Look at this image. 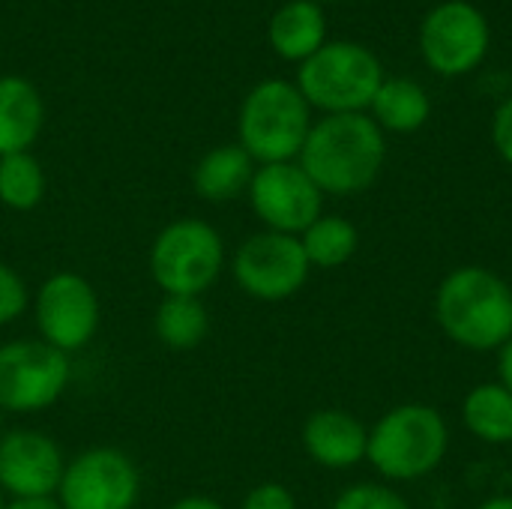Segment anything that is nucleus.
Instances as JSON below:
<instances>
[{"label": "nucleus", "mask_w": 512, "mask_h": 509, "mask_svg": "<svg viewBox=\"0 0 512 509\" xmlns=\"http://www.w3.org/2000/svg\"><path fill=\"white\" fill-rule=\"evenodd\" d=\"M246 198L261 228L276 234L300 237L324 213V192L312 183L300 162L258 165Z\"/></svg>", "instance_id": "12"}, {"label": "nucleus", "mask_w": 512, "mask_h": 509, "mask_svg": "<svg viewBox=\"0 0 512 509\" xmlns=\"http://www.w3.org/2000/svg\"><path fill=\"white\" fill-rule=\"evenodd\" d=\"M36 339L72 357L93 345L102 324V303L93 282L81 273L60 270L39 282L30 300Z\"/></svg>", "instance_id": "8"}, {"label": "nucleus", "mask_w": 512, "mask_h": 509, "mask_svg": "<svg viewBox=\"0 0 512 509\" xmlns=\"http://www.w3.org/2000/svg\"><path fill=\"white\" fill-rule=\"evenodd\" d=\"M303 252L312 270H339L360 249V231L351 219L339 213H321L303 234Z\"/></svg>", "instance_id": "21"}, {"label": "nucleus", "mask_w": 512, "mask_h": 509, "mask_svg": "<svg viewBox=\"0 0 512 509\" xmlns=\"http://www.w3.org/2000/svg\"><path fill=\"white\" fill-rule=\"evenodd\" d=\"M153 333L168 351H195L210 336V312L201 297H162L153 312Z\"/></svg>", "instance_id": "20"}, {"label": "nucleus", "mask_w": 512, "mask_h": 509, "mask_svg": "<svg viewBox=\"0 0 512 509\" xmlns=\"http://www.w3.org/2000/svg\"><path fill=\"white\" fill-rule=\"evenodd\" d=\"M417 48L435 75L462 78L480 69L489 57L492 24L471 0H444L423 15Z\"/></svg>", "instance_id": "10"}, {"label": "nucleus", "mask_w": 512, "mask_h": 509, "mask_svg": "<svg viewBox=\"0 0 512 509\" xmlns=\"http://www.w3.org/2000/svg\"><path fill=\"white\" fill-rule=\"evenodd\" d=\"M240 509H300V507H297V495H294L285 483L264 480V483L252 486V489L243 495Z\"/></svg>", "instance_id": "25"}, {"label": "nucleus", "mask_w": 512, "mask_h": 509, "mask_svg": "<svg viewBox=\"0 0 512 509\" xmlns=\"http://www.w3.org/2000/svg\"><path fill=\"white\" fill-rule=\"evenodd\" d=\"M474 509H512V495H492V498H483Z\"/></svg>", "instance_id": "30"}, {"label": "nucleus", "mask_w": 512, "mask_h": 509, "mask_svg": "<svg viewBox=\"0 0 512 509\" xmlns=\"http://www.w3.org/2000/svg\"><path fill=\"white\" fill-rule=\"evenodd\" d=\"M384 135L420 132L432 117V96L426 87L405 75H387L366 111Z\"/></svg>", "instance_id": "17"}, {"label": "nucleus", "mask_w": 512, "mask_h": 509, "mask_svg": "<svg viewBox=\"0 0 512 509\" xmlns=\"http://www.w3.org/2000/svg\"><path fill=\"white\" fill-rule=\"evenodd\" d=\"M378 54L360 42H324L309 60L300 63L297 90L324 114H366L378 87L384 84Z\"/></svg>", "instance_id": "6"}, {"label": "nucleus", "mask_w": 512, "mask_h": 509, "mask_svg": "<svg viewBox=\"0 0 512 509\" xmlns=\"http://www.w3.org/2000/svg\"><path fill=\"white\" fill-rule=\"evenodd\" d=\"M327 42V18L315 0H291L270 18V45L279 57L303 63Z\"/></svg>", "instance_id": "18"}, {"label": "nucleus", "mask_w": 512, "mask_h": 509, "mask_svg": "<svg viewBox=\"0 0 512 509\" xmlns=\"http://www.w3.org/2000/svg\"><path fill=\"white\" fill-rule=\"evenodd\" d=\"M6 507V495H3V492H0V509Z\"/></svg>", "instance_id": "31"}, {"label": "nucleus", "mask_w": 512, "mask_h": 509, "mask_svg": "<svg viewBox=\"0 0 512 509\" xmlns=\"http://www.w3.org/2000/svg\"><path fill=\"white\" fill-rule=\"evenodd\" d=\"M228 273L249 300L285 303L306 288L312 267L300 237L261 228L231 252Z\"/></svg>", "instance_id": "9"}, {"label": "nucleus", "mask_w": 512, "mask_h": 509, "mask_svg": "<svg viewBox=\"0 0 512 509\" xmlns=\"http://www.w3.org/2000/svg\"><path fill=\"white\" fill-rule=\"evenodd\" d=\"M330 509H414L411 501L390 483H354L345 486Z\"/></svg>", "instance_id": "23"}, {"label": "nucleus", "mask_w": 512, "mask_h": 509, "mask_svg": "<svg viewBox=\"0 0 512 509\" xmlns=\"http://www.w3.org/2000/svg\"><path fill=\"white\" fill-rule=\"evenodd\" d=\"M324 198H354L372 189L387 162V135L369 114H324L297 156Z\"/></svg>", "instance_id": "1"}, {"label": "nucleus", "mask_w": 512, "mask_h": 509, "mask_svg": "<svg viewBox=\"0 0 512 509\" xmlns=\"http://www.w3.org/2000/svg\"><path fill=\"white\" fill-rule=\"evenodd\" d=\"M66 471L60 444L39 429L0 432V492L6 501L54 498Z\"/></svg>", "instance_id": "13"}, {"label": "nucleus", "mask_w": 512, "mask_h": 509, "mask_svg": "<svg viewBox=\"0 0 512 509\" xmlns=\"http://www.w3.org/2000/svg\"><path fill=\"white\" fill-rule=\"evenodd\" d=\"M315 3H333V0H315Z\"/></svg>", "instance_id": "32"}, {"label": "nucleus", "mask_w": 512, "mask_h": 509, "mask_svg": "<svg viewBox=\"0 0 512 509\" xmlns=\"http://www.w3.org/2000/svg\"><path fill=\"white\" fill-rule=\"evenodd\" d=\"M45 123V105L36 87L18 75L0 78V156L27 153Z\"/></svg>", "instance_id": "15"}, {"label": "nucleus", "mask_w": 512, "mask_h": 509, "mask_svg": "<svg viewBox=\"0 0 512 509\" xmlns=\"http://www.w3.org/2000/svg\"><path fill=\"white\" fill-rule=\"evenodd\" d=\"M489 135H492L495 153L512 168V93L507 99L498 102V108H495V114H492Z\"/></svg>", "instance_id": "26"}, {"label": "nucleus", "mask_w": 512, "mask_h": 509, "mask_svg": "<svg viewBox=\"0 0 512 509\" xmlns=\"http://www.w3.org/2000/svg\"><path fill=\"white\" fill-rule=\"evenodd\" d=\"M498 384L512 393V339L498 351Z\"/></svg>", "instance_id": "28"}, {"label": "nucleus", "mask_w": 512, "mask_h": 509, "mask_svg": "<svg viewBox=\"0 0 512 509\" xmlns=\"http://www.w3.org/2000/svg\"><path fill=\"white\" fill-rule=\"evenodd\" d=\"M45 171L36 156L9 153L0 156V204L12 213H30L45 198Z\"/></svg>", "instance_id": "22"}, {"label": "nucleus", "mask_w": 512, "mask_h": 509, "mask_svg": "<svg viewBox=\"0 0 512 509\" xmlns=\"http://www.w3.org/2000/svg\"><path fill=\"white\" fill-rule=\"evenodd\" d=\"M303 453L324 471H351L366 462L369 426L345 408H318L300 429Z\"/></svg>", "instance_id": "14"}, {"label": "nucleus", "mask_w": 512, "mask_h": 509, "mask_svg": "<svg viewBox=\"0 0 512 509\" xmlns=\"http://www.w3.org/2000/svg\"><path fill=\"white\" fill-rule=\"evenodd\" d=\"M147 270L162 297H204L228 270L225 237L207 219H171L150 243Z\"/></svg>", "instance_id": "4"}, {"label": "nucleus", "mask_w": 512, "mask_h": 509, "mask_svg": "<svg viewBox=\"0 0 512 509\" xmlns=\"http://www.w3.org/2000/svg\"><path fill=\"white\" fill-rule=\"evenodd\" d=\"M69 387L72 357L36 336L0 342V414H42L54 408Z\"/></svg>", "instance_id": "7"}, {"label": "nucleus", "mask_w": 512, "mask_h": 509, "mask_svg": "<svg viewBox=\"0 0 512 509\" xmlns=\"http://www.w3.org/2000/svg\"><path fill=\"white\" fill-rule=\"evenodd\" d=\"M168 509H228L222 501L210 498V495H183L177 498Z\"/></svg>", "instance_id": "27"}, {"label": "nucleus", "mask_w": 512, "mask_h": 509, "mask_svg": "<svg viewBox=\"0 0 512 509\" xmlns=\"http://www.w3.org/2000/svg\"><path fill=\"white\" fill-rule=\"evenodd\" d=\"M33 291L27 279L6 261H0V327L18 324L30 309Z\"/></svg>", "instance_id": "24"}, {"label": "nucleus", "mask_w": 512, "mask_h": 509, "mask_svg": "<svg viewBox=\"0 0 512 509\" xmlns=\"http://www.w3.org/2000/svg\"><path fill=\"white\" fill-rule=\"evenodd\" d=\"M3 509H63L57 504V498H18V501H6Z\"/></svg>", "instance_id": "29"}, {"label": "nucleus", "mask_w": 512, "mask_h": 509, "mask_svg": "<svg viewBox=\"0 0 512 509\" xmlns=\"http://www.w3.org/2000/svg\"><path fill=\"white\" fill-rule=\"evenodd\" d=\"M450 423L426 402H402L369 426L366 462L390 486L432 477L450 453Z\"/></svg>", "instance_id": "3"}, {"label": "nucleus", "mask_w": 512, "mask_h": 509, "mask_svg": "<svg viewBox=\"0 0 512 509\" xmlns=\"http://www.w3.org/2000/svg\"><path fill=\"white\" fill-rule=\"evenodd\" d=\"M441 333L474 354H498L512 339V285L483 264L450 270L432 300Z\"/></svg>", "instance_id": "2"}, {"label": "nucleus", "mask_w": 512, "mask_h": 509, "mask_svg": "<svg viewBox=\"0 0 512 509\" xmlns=\"http://www.w3.org/2000/svg\"><path fill=\"white\" fill-rule=\"evenodd\" d=\"M312 123V108L297 84L285 78H267L255 84L240 105L237 144L252 156L255 165L297 162Z\"/></svg>", "instance_id": "5"}, {"label": "nucleus", "mask_w": 512, "mask_h": 509, "mask_svg": "<svg viewBox=\"0 0 512 509\" xmlns=\"http://www.w3.org/2000/svg\"><path fill=\"white\" fill-rule=\"evenodd\" d=\"M465 432L486 447H512V393L498 381L474 384L459 408Z\"/></svg>", "instance_id": "19"}, {"label": "nucleus", "mask_w": 512, "mask_h": 509, "mask_svg": "<svg viewBox=\"0 0 512 509\" xmlns=\"http://www.w3.org/2000/svg\"><path fill=\"white\" fill-rule=\"evenodd\" d=\"M255 162L240 144H222L207 150L195 171H192V186L201 201L207 204H228L237 201L249 192V183L255 177Z\"/></svg>", "instance_id": "16"}, {"label": "nucleus", "mask_w": 512, "mask_h": 509, "mask_svg": "<svg viewBox=\"0 0 512 509\" xmlns=\"http://www.w3.org/2000/svg\"><path fill=\"white\" fill-rule=\"evenodd\" d=\"M141 492V468L129 453L120 447H87L66 459L54 498L63 509H135Z\"/></svg>", "instance_id": "11"}]
</instances>
